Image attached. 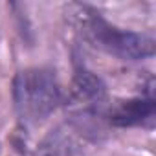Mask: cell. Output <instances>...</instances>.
I'll return each instance as SVG.
<instances>
[{
  "label": "cell",
  "mask_w": 156,
  "mask_h": 156,
  "mask_svg": "<svg viewBox=\"0 0 156 156\" xmlns=\"http://www.w3.org/2000/svg\"><path fill=\"white\" fill-rule=\"evenodd\" d=\"M72 9L73 11L70 15L75 30L90 46L125 61H140L152 55L154 39L151 35L121 30L107 22L88 6H72Z\"/></svg>",
  "instance_id": "obj_1"
},
{
  "label": "cell",
  "mask_w": 156,
  "mask_h": 156,
  "mask_svg": "<svg viewBox=\"0 0 156 156\" xmlns=\"http://www.w3.org/2000/svg\"><path fill=\"white\" fill-rule=\"evenodd\" d=\"M62 103L61 85L48 68H26L13 79V105L24 125L46 119Z\"/></svg>",
  "instance_id": "obj_2"
},
{
  "label": "cell",
  "mask_w": 156,
  "mask_h": 156,
  "mask_svg": "<svg viewBox=\"0 0 156 156\" xmlns=\"http://www.w3.org/2000/svg\"><path fill=\"white\" fill-rule=\"evenodd\" d=\"M68 108L81 127L98 125L107 116V87L103 81L88 70H79L70 87Z\"/></svg>",
  "instance_id": "obj_3"
},
{
  "label": "cell",
  "mask_w": 156,
  "mask_h": 156,
  "mask_svg": "<svg viewBox=\"0 0 156 156\" xmlns=\"http://www.w3.org/2000/svg\"><path fill=\"white\" fill-rule=\"evenodd\" d=\"M107 116H108L110 123L118 125V127L141 125L143 121L152 119V116H154V98L149 92L147 96L123 101V103L116 105Z\"/></svg>",
  "instance_id": "obj_4"
},
{
  "label": "cell",
  "mask_w": 156,
  "mask_h": 156,
  "mask_svg": "<svg viewBox=\"0 0 156 156\" xmlns=\"http://www.w3.org/2000/svg\"><path fill=\"white\" fill-rule=\"evenodd\" d=\"M33 156H85V152L73 134L59 127L42 138Z\"/></svg>",
  "instance_id": "obj_5"
}]
</instances>
